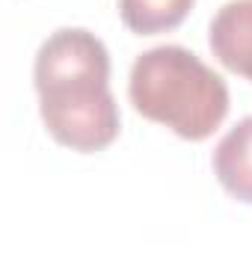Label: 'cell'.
Returning <instances> with one entry per match:
<instances>
[{
    "instance_id": "obj_2",
    "label": "cell",
    "mask_w": 252,
    "mask_h": 255,
    "mask_svg": "<svg viewBox=\"0 0 252 255\" xmlns=\"http://www.w3.org/2000/svg\"><path fill=\"white\" fill-rule=\"evenodd\" d=\"M130 104L181 139H208L229 116V86L193 51L160 45L136 57L127 80Z\"/></svg>"
},
{
    "instance_id": "obj_4",
    "label": "cell",
    "mask_w": 252,
    "mask_h": 255,
    "mask_svg": "<svg viewBox=\"0 0 252 255\" xmlns=\"http://www.w3.org/2000/svg\"><path fill=\"white\" fill-rule=\"evenodd\" d=\"M211 163L223 190L252 205V116L241 119L217 142Z\"/></svg>"
},
{
    "instance_id": "obj_1",
    "label": "cell",
    "mask_w": 252,
    "mask_h": 255,
    "mask_svg": "<svg viewBox=\"0 0 252 255\" xmlns=\"http://www.w3.org/2000/svg\"><path fill=\"white\" fill-rule=\"evenodd\" d=\"M39 113L48 133L71 151L92 154L119 136V104L110 92V54L83 30L51 33L33 65Z\"/></svg>"
},
{
    "instance_id": "obj_3",
    "label": "cell",
    "mask_w": 252,
    "mask_h": 255,
    "mask_svg": "<svg viewBox=\"0 0 252 255\" xmlns=\"http://www.w3.org/2000/svg\"><path fill=\"white\" fill-rule=\"evenodd\" d=\"M208 45L229 71L252 83V0H229L211 18Z\"/></svg>"
},
{
    "instance_id": "obj_5",
    "label": "cell",
    "mask_w": 252,
    "mask_h": 255,
    "mask_svg": "<svg viewBox=\"0 0 252 255\" xmlns=\"http://www.w3.org/2000/svg\"><path fill=\"white\" fill-rule=\"evenodd\" d=\"M196 0H119V15L130 33L157 36L184 24Z\"/></svg>"
}]
</instances>
